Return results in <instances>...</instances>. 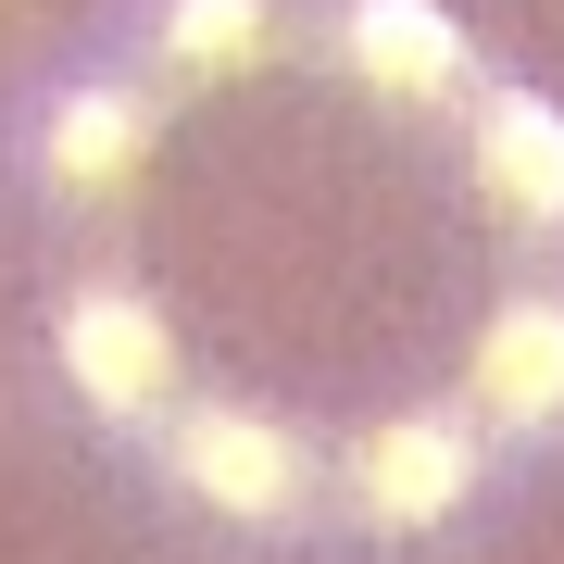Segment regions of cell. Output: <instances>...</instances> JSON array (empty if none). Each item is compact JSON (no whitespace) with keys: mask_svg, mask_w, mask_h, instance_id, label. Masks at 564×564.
<instances>
[{"mask_svg":"<svg viewBox=\"0 0 564 564\" xmlns=\"http://www.w3.org/2000/svg\"><path fill=\"white\" fill-rule=\"evenodd\" d=\"M139 339L151 364H202L188 389H214L251 440L351 426L377 452L426 414L440 364H464V389L489 377L514 176L464 113V76H402L364 39H251L188 88L176 163L139 151Z\"/></svg>","mask_w":564,"mask_h":564,"instance_id":"6da1fadb","label":"cell"}]
</instances>
